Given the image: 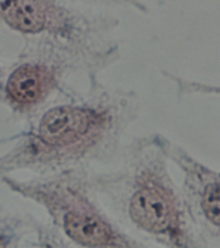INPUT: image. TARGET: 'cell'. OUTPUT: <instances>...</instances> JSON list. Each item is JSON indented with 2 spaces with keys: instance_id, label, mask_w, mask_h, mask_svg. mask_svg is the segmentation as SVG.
<instances>
[{
  "instance_id": "obj_1",
  "label": "cell",
  "mask_w": 220,
  "mask_h": 248,
  "mask_svg": "<svg viewBox=\"0 0 220 248\" xmlns=\"http://www.w3.org/2000/svg\"><path fill=\"white\" fill-rule=\"evenodd\" d=\"M12 187L43 204L66 237L83 248H149L116 231L90 206L81 192L63 176L42 183H17Z\"/></svg>"
},
{
  "instance_id": "obj_2",
  "label": "cell",
  "mask_w": 220,
  "mask_h": 248,
  "mask_svg": "<svg viewBox=\"0 0 220 248\" xmlns=\"http://www.w3.org/2000/svg\"><path fill=\"white\" fill-rule=\"evenodd\" d=\"M174 156L183 167L191 189L199 196V205L204 218L218 232L220 219L219 182L213 173L196 165L186 155L175 153Z\"/></svg>"
},
{
  "instance_id": "obj_3",
  "label": "cell",
  "mask_w": 220,
  "mask_h": 248,
  "mask_svg": "<svg viewBox=\"0 0 220 248\" xmlns=\"http://www.w3.org/2000/svg\"><path fill=\"white\" fill-rule=\"evenodd\" d=\"M45 5L38 1H0V18L24 32H37L46 24Z\"/></svg>"
},
{
  "instance_id": "obj_4",
  "label": "cell",
  "mask_w": 220,
  "mask_h": 248,
  "mask_svg": "<svg viewBox=\"0 0 220 248\" xmlns=\"http://www.w3.org/2000/svg\"><path fill=\"white\" fill-rule=\"evenodd\" d=\"M46 85V74L41 67L25 65L18 68L7 83L9 95L17 103L31 104L41 97Z\"/></svg>"
},
{
  "instance_id": "obj_5",
  "label": "cell",
  "mask_w": 220,
  "mask_h": 248,
  "mask_svg": "<svg viewBox=\"0 0 220 248\" xmlns=\"http://www.w3.org/2000/svg\"><path fill=\"white\" fill-rule=\"evenodd\" d=\"M21 222L0 213V248H20L23 235Z\"/></svg>"
},
{
  "instance_id": "obj_6",
  "label": "cell",
  "mask_w": 220,
  "mask_h": 248,
  "mask_svg": "<svg viewBox=\"0 0 220 248\" xmlns=\"http://www.w3.org/2000/svg\"><path fill=\"white\" fill-rule=\"evenodd\" d=\"M35 246L36 248H70L56 232L47 228H39L37 230Z\"/></svg>"
}]
</instances>
